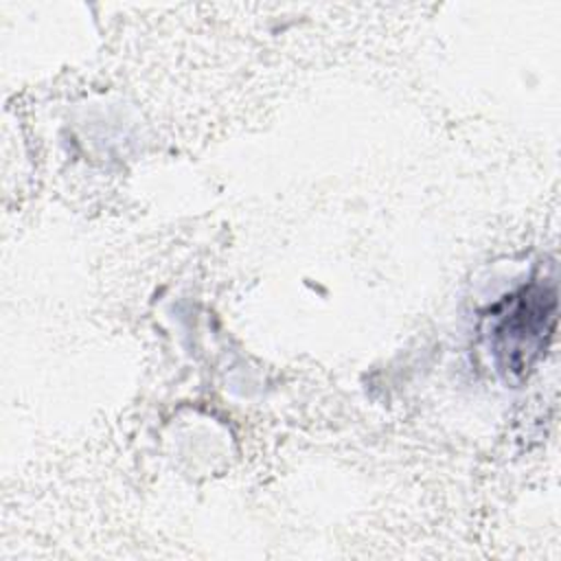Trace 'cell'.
<instances>
[{"mask_svg":"<svg viewBox=\"0 0 561 561\" xmlns=\"http://www.w3.org/2000/svg\"><path fill=\"white\" fill-rule=\"evenodd\" d=\"M554 289L533 287L522 294L513 313L502 324V333H508L511 364L524 368L528 357L546 346V337L554 327Z\"/></svg>","mask_w":561,"mask_h":561,"instance_id":"cell-1","label":"cell"}]
</instances>
